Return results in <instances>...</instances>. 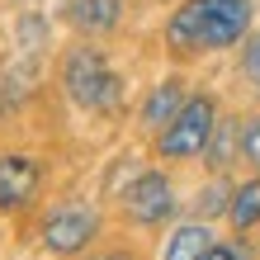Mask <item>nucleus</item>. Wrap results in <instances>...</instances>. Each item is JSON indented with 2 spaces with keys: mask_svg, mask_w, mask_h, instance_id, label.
Returning a JSON list of instances; mask_svg holds the SVG:
<instances>
[{
  "mask_svg": "<svg viewBox=\"0 0 260 260\" xmlns=\"http://www.w3.org/2000/svg\"><path fill=\"white\" fill-rule=\"evenodd\" d=\"M204 260H251V246L246 241H213Z\"/></svg>",
  "mask_w": 260,
  "mask_h": 260,
  "instance_id": "obj_14",
  "label": "nucleus"
},
{
  "mask_svg": "<svg viewBox=\"0 0 260 260\" xmlns=\"http://www.w3.org/2000/svg\"><path fill=\"white\" fill-rule=\"evenodd\" d=\"M213 246V232L204 222H189V227H175V237L166 241V255L161 260H204Z\"/></svg>",
  "mask_w": 260,
  "mask_h": 260,
  "instance_id": "obj_10",
  "label": "nucleus"
},
{
  "mask_svg": "<svg viewBox=\"0 0 260 260\" xmlns=\"http://www.w3.org/2000/svg\"><path fill=\"white\" fill-rule=\"evenodd\" d=\"M237 147H241V128H232V123H218V128H213V137H208V161L222 171V166L232 161V151H237Z\"/></svg>",
  "mask_w": 260,
  "mask_h": 260,
  "instance_id": "obj_12",
  "label": "nucleus"
},
{
  "mask_svg": "<svg viewBox=\"0 0 260 260\" xmlns=\"http://www.w3.org/2000/svg\"><path fill=\"white\" fill-rule=\"evenodd\" d=\"M251 28V5L246 0H208L204 10V43L199 48H232Z\"/></svg>",
  "mask_w": 260,
  "mask_h": 260,
  "instance_id": "obj_5",
  "label": "nucleus"
},
{
  "mask_svg": "<svg viewBox=\"0 0 260 260\" xmlns=\"http://www.w3.org/2000/svg\"><path fill=\"white\" fill-rule=\"evenodd\" d=\"M241 71H246L251 81L260 85V28H255L251 38H246V48H241Z\"/></svg>",
  "mask_w": 260,
  "mask_h": 260,
  "instance_id": "obj_16",
  "label": "nucleus"
},
{
  "mask_svg": "<svg viewBox=\"0 0 260 260\" xmlns=\"http://www.w3.org/2000/svg\"><path fill=\"white\" fill-rule=\"evenodd\" d=\"M95 232H100L95 213L81 208V204H67V208L48 213V222H43V246L57 251V255H76V251H85L90 241H95Z\"/></svg>",
  "mask_w": 260,
  "mask_h": 260,
  "instance_id": "obj_3",
  "label": "nucleus"
},
{
  "mask_svg": "<svg viewBox=\"0 0 260 260\" xmlns=\"http://www.w3.org/2000/svg\"><path fill=\"white\" fill-rule=\"evenodd\" d=\"M104 260H128V255H104Z\"/></svg>",
  "mask_w": 260,
  "mask_h": 260,
  "instance_id": "obj_19",
  "label": "nucleus"
},
{
  "mask_svg": "<svg viewBox=\"0 0 260 260\" xmlns=\"http://www.w3.org/2000/svg\"><path fill=\"white\" fill-rule=\"evenodd\" d=\"M227 204H232V194H227V185L218 180L213 189H204V199H199V213H227Z\"/></svg>",
  "mask_w": 260,
  "mask_h": 260,
  "instance_id": "obj_17",
  "label": "nucleus"
},
{
  "mask_svg": "<svg viewBox=\"0 0 260 260\" xmlns=\"http://www.w3.org/2000/svg\"><path fill=\"white\" fill-rule=\"evenodd\" d=\"M204 10H208V0H185V5L171 14L166 43H171L175 52H204L199 48V43H204Z\"/></svg>",
  "mask_w": 260,
  "mask_h": 260,
  "instance_id": "obj_8",
  "label": "nucleus"
},
{
  "mask_svg": "<svg viewBox=\"0 0 260 260\" xmlns=\"http://www.w3.org/2000/svg\"><path fill=\"white\" fill-rule=\"evenodd\" d=\"M123 208H128V218L133 222H142V227H156V222H166L175 213V194H171V180H166L161 171H142L128 185V194H123Z\"/></svg>",
  "mask_w": 260,
  "mask_h": 260,
  "instance_id": "obj_4",
  "label": "nucleus"
},
{
  "mask_svg": "<svg viewBox=\"0 0 260 260\" xmlns=\"http://www.w3.org/2000/svg\"><path fill=\"white\" fill-rule=\"evenodd\" d=\"M62 85L81 109H118L123 81L109 71V57L100 48H71L62 62Z\"/></svg>",
  "mask_w": 260,
  "mask_h": 260,
  "instance_id": "obj_1",
  "label": "nucleus"
},
{
  "mask_svg": "<svg viewBox=\"0 0 260 260\" xmlns=\"http://www.w3.org/2000/svg\"><path fill=\"white\" fill-rule=\"evenodd\" d=\"M19 90H24V85H19V81H14V76H0V118H5V114L14 109V104H19V100H24V95H19Z\"/></svg>",
  "mask_w": 260,
  "mask_h": 260,
  "instance_id": "obj_18",
  "label": "nucleus"
},
{
  "mask_svg": "<svg viewBox=\"0 0 260 260\" xmlns=\"http://www.w3.org/2000/svg\"><path fill=\"white\" fill-rule=\"evenodd\" d=\"M14 38H19V48L38 52L43 43H48V28H43V14H24V19H19V28H14Z\"/></svg>",
  "mask_w": 260,
  "mask_h": 260,
  "instance_id": "obj_13",
  "label": "nucleus"
},
{
  "mask_svg": "<svg viewBox=\"0 0 260 260\" xmlns=\"http://www.w3.org/2000/svg\"><path fill=\"white\" fill-rule=\"evenodd\" d=\"M227 222H232L237 232H251V227L260 222V175L232 189V204H227Z\"/></svg>",
  "mask_w": 260,
  "mask_h": 260,
  "instance_id": "obj_11",
  "label": "nucleus"
},
{
  "mask_svg": "<svg viewBox=\"0 0 260 260\" xmlns=\"http://www.w3.org/2000/svg\"><path fill=\"white\" fill-rule=\"evenodd\" d=\"M218 128V104H213L208 90H199V95L185 100V109H180L171 123L156 133V151L166 161H185V156H199V151H208V137Z\"/></svg>",
  "mask_w": 260,
  "mask_h": 260,
  "instance_id": "obj_2",
  "label": "nucleus"
},
{
  "mask_svg": "<svg viewBox=\"0 0 260 260\" xmlns=\"http://www.w3.org/2000/svg\"><path fill=\"white\" fill-rule=\"evenodd\" d=\"M38 189V161L34 156H0V213L24 208Z\"/></svg>",
  "mask_w": 260,
  "mask_h": 260,
  "instance_id": "obj_6",
  "label": "nucleus"
},
{
  "mask_svg": "<svg viewBox=\"0 0 260 260\" xmlns=\"http://www.w3.org/2000/svg\"><path fill=\"white\" fill-rule=\"evenodd\" d=\"M62 19L76 34H114L118 19H123V5L118 0H67Z\"/></svg>",
  "mask_w": 260,
  "mask_h": 260,
  "instance_id": "obj_7",
  "label": "nucleus"
},
{
  "mask_svg": "<svg viewBox=\"0 0 260 260\" xmlns=\"http://www.w3.org/2000/svg\"><path fill=\"white\" fill-rule=\"evenodd\" d=\"M241 156L260 171V118H251V123L241 128Z\"/></svg>",
  "mask_w": 260,
  "mask_h": 260,
  "instance_id": "obj_15",
  "label": "nucleus"
},
{
  "mask_svg": "<svg viewBox=\"0 0 260 260\" xmlns=\"http://www.w3.org/2000/svg\"><path fill=\"white\" fill-rule=\"evenodd\" d=\"M185 85H180V81H161L156 90H151V100H147V109H142V118H147V128H166V123H171V118L180 114V109H185Z\"/></svg>",
  "mask_w": 260,
  "mask_h": 260,
  "instance_id": "obj_9",
  "label": "nucleus"
}]
</instances>
